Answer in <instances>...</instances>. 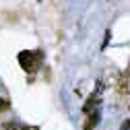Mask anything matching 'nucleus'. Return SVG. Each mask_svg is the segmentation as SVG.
<instances>
[{
  "instance_id": "obj_1",
  "label": "nucleus",
  "mask_w": 130,
  "mask_h": 130,
  "mask_svg": "<svg viewBox=\"0 0 130 130\" xmlns=\"http://www.w3.org/2000/svg\"><path fill=\"white\" fill-rule=\"evenodd\" d=\"M99 93H101V83L97 85L95 93H93L89 99H87V103H85V107H83L85 116H87L85 130H93V128L97 126V122H99V103H97V97H99Z\"/></svg>"
},
{
  "instance_id": "obj_2",
  "label": "nucleus",
  "mask_w": 130,
  "mask_h": 130,
  "mask_svg": "<svg viewBox=\"0 0 130 130\" xmlns=\"http://www.w3.org/2000/svg\"><path fill=\"white\" fill-rule=\"evenodd\" d=\"M43 62L41 52H21L19 54V64L27 70V72H35Z\"/></svg>"
},
{
  "instance_id": "obj_3",
  "label": "nucleus",
  "mask_w": 130,
  "mask_h": 130,
  "mask_svg": "<svg viewBox=\"0 0 130 130\" xmlns=\"http://www.w3.org/2000/svg\"><path fill=\"white\" fill-rule=\"evenodd\" d=\"M120 91H122V93H130V70L124 72V76H122V80H120Z\"/></svg>"
},
{
  "instance_id": "obj_4",
  "label": "nucleus",
  "mask_w": 130,
  "mask_h": 130,
  "mask_svg": "<svg viewBox=\"0 0 130 130\" xmlns=\"http://www.w3.org/2000/svg\"><path fill=\"white\" fill-rule=\"evenodd\" d=\"M4 130H29V128L23 126V124H19V122H6L4 124Z\"/></svg>"
},
{
  "instance_id": "obj_5",
  "label": "nucleus",
  "mask_w": 130,
  "mask_h": 130,
  "mask_svg": "<svg viewBox=\"0 0 130 130\" xmlns=\"http://www.w3.org/2000/svg\"><path fill=\"white\" fill-rule=\"evenodd\" d=\"M8 109V101L6 99H0V111H6Z\"/></svg>"
},
{
  "instance_id": "obj_6",
  "label": "nucleus",
  "mask_w": 130,
  "mask_h": 130,
  "mask_svg": "<svg viewBox=\"0 0 130 130\" xmlns=\"http://www.w3.org/2000/svg\"><path fill=\"white\" fill-rule=\"evenodd\" d=\"M120 130H130V120H124L122 126H120Z\"/></svg>"
},
{
  "instance_id": "obj_7",
  "label": "nucleus",
  "mask_w": 130,
  "mask_h": 130,
  "mask_svg": "<svg viewBox=\"0 0 130 130\" xmlns=\"http://www.w3.org/2000/svg\"><path fill=\"white\" fill-rule=\"evenodd\" d=\"M128 70H130V66H128Z\"/></svg>"
}]
</instances>
